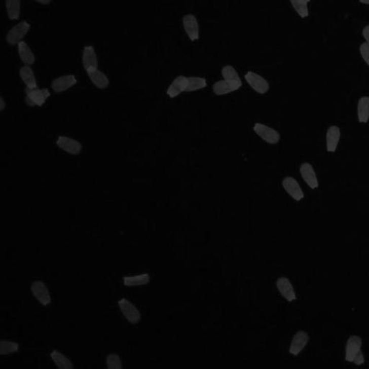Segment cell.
<instances>
[{"mask_svg":"<svg viewBox=\"0 0 369 369\" xmlns=\"http://www.w3.org/2000/svg\"><path fill=\"white\" fill-rule=\"evenodd\" d=\"M25 102L29 106H42L46 100L50 97V92L47 89L26 88Z\"/></svg>","mask_w":369,"mask_h":369,"instance_id":"cell-1","label":"cell"},{"mask_svg":"<svg viewBox=\"0 0 369 369\" xmlns=\"http://www.w3.org/2000/svg\"><path fill=\"white\" fill-rule=\"evenodd\" d=\"M118 304L121 312L130 323L133 324H137L141 320V313L134 304L125 298L119 300Z\"/></svg>","mask_w":369,"mask_h":369,"instance_id":"cell-2","label":"cell"},{"mask_svg":"<svg viewBox=\"0 0 369 369\" xmlns=\"http://www.w3.org/2000/svg\"><path fill=\"white\" fill-rule=\"evenodd\" d=\"M30 25L26 21L20 22L15 25L7 35V42L10 45H18L30 30Z\"/></svg>","mask_w":369,"mask_h":369,"instance_id":"cell-3","label":"cell"},{"mask_svg":"<svg viewBox=\"0 0 369 369\" xmlns=\"http://www.w3.org/2000/svg\"><path fill=\"white\" fill-rule=\"evenodd\" d=\"M253 129L254 132L259 135L260 137L271 144L278 143L281 138V136L278 131L261 123L254 124Z\"/></svg>","mask_w":369,"mask_h":369,"instance_id":"cell-4","label":"cell"},{"mask_svg":"<svg viewBox=\"0 0 369 369\" xmlns=\"http://www.w3.org/2000/svg\"><path fill=\"white\" fill-rule=\"evenodd\" d=\"M362 340L357 336L349 338L346 348V360L353 363L358 356L363 354L361 351Z\"/></svg>","mask_w":369,"mask_h":369,"instance_id":"cell-5","label":"cell"},{"mask_svg":"<svg viewBox=\"0 0 369 369\" xmlns=\"http://www.w3.org/2000/svg\"><path fill=\"white\" fill-rule=\"evenodd\" d=\"M30 290L32 295L42 305H49L51 302L50 293L45 283L40 280L32 282L30 286Z\"/></svg>","mask_w":369,"mask_h":369,"instance_id":"cell-6","label":"cell"},{"mask_svg":"<svg viewBox=\"0 0 369 369\" xmlns=\"http://www.w3.org/2000/svg\"><path fill=\"white\" fill-rule=\"evenodd\" d=\"M56 144L61 150L70 155H78L83 150V145L81 143L74 138L67 136H59L56 141Z\"/></svg>","mask_w":369,"mask_h":369,"instance_id":"cell-7","label":"cell"},{"mask_svg":"<svg viewBox=\"0 0 369 369\" xmlns=\"http://www.w3.org/2000/svg\"><path fill=\"white\" fill-rule=\"evenodd\" d=\"M245 78L254 91L259 92L260 94H265L269 90V84L267 80H265L261 75L252 72V71H248L245 75Z\"/></svg>","mask_w":369,"mask_h":369,"instance_id":"cell-8","label":"cell"},{"mask_svg":"<svg viewBox=\"0 0 369 369\" xmlns=\"http://www.w3.org/2000/svg\"><path fill=\"white\" fill-rule=\"evenodd\" d=\"M182 23L186 33L193 42L198 40L199 38V26L196 17L193 15H186L182 19Z\"/></svg>","mask_w":369,"mask_h":369,"instance_id":"cell-9","label":"cell"},{"mask_svg":"<svg viewBox=\"0 0 369 369\" xmlns=\"http://www.w3.org/2000/svg\"><path fill=\"white\" fill-rule=\"evenodd\" d=\"M282 184H283L285 191L296 201H301L305 196L300 184L293 177H285L282 182Z\"/></svg>","mask_w":369,"mask_h":369,"instance_id":"cell-10","label":"cell"},{"mask_svg":"<svg viewBox=\"0 0 369 369\" xmlns=\"http://www.w3.org/2000/svg\"><path fill=\"white\" fill-rule=\"evenodd\" d=\"M78 83L74 75H65L55 79L51 83V88L56 92H62L72 88Z\"/></svg>","mask_w":369,"mask_h":369,"instance_id":"cell-11","label":"cell"},{"mask_svg":"<svg viewBox=\"0 0 369 369\" xmlns=\"http://www.w3.org/2000/svg\"><path fill=\"white\" fill-rule=\"evenodd\" d=\"M300 172L304 180L312 189L318 188L319 182L313 167L308 162H305L300 167Z\"/></svg>","mask_w":369,"mask_h":369,"instance_id":"cell-12","label":"cell"},{"mask_svg":"<svg viewBox=\"0 0 369 369\" xmlns=\"http://www.w3.org/2000/svg\"><path fill=\"white\" fill-rule=\"evenodd\" d=\"M83 64L85 71L97 69V58L95 49L91 46H86L83 54Z\"/></svg>","mask_w":369,"mask_h":369,"instance_id":"cell-13","label":"cell"},{"mask_svg":"<svg viewBox=\"0 0 369 369\" xmlns=\"http://www.w3.org/2000/svg\"><path fill=\"white\" fill-rule=\"evenodd\" d=\"M309 336L304 331H300L295 335L292 340L291 346H290V353L292 355H297L303 351L309 342Z\"/></svg>","mask_w":369,"mask_h":369,"instance_id":"cell-14","label":"cell"},{"mask_svg":"<svg viewBox=\"0 0 369 369\" xmlns=\"http://www.w3.org/2000/svg\"><path fill=\"white\" fill-rule=\"evenodd\" d=\"M276 285L278 291L288 302H292L297 299L293 287L292 286L291 281L288 278H284V277L280 278L277 281Z\"/></svg>","mask_w":369,"mask_h":369,"instance_id":"cell-15","label":"cell"},{"mask_svg":"<svg viewBox=\"0 0 369 369\" xmlns=\"http://www.w3.org/2000/svg\"><path fill=\"white\" fill-rule=\"evenodd\" d=\"M340 138H341V131L339 128L336 126H330L326 134V143L328 152L334 153L336 151Z\"/></svg>","mask_w":369,"mask_h":369,"instance_id":"cell-16","label":"cell"},{"mask_svg":"<svg viewBox=\"0 0 369 369\" xmlns=\"http://www.w3.org/2000/svg\"><path fill=\"white\" fill-rule=\"evenodd\" d=\"M242 86L241 84L232 83L227 80H220L213 85V92L217 95H226L230 92L236 91Z\"/></svg>","mask_w":369,"mask_h":369,"instance_id":"cell-17","label":"cell"},{"mask_svg":"<svg viewBox=\"0 0 369 369\" xmlns=\"http://www.w3.org/2000/svg\"><path fill=\"white\" fill-rule=\"evenodd\" d=\"M187 85L188 78L184 76L177 77L167 89V95L172 98L177 97L181 92L186 91Z\"/></svg>","mask_w":369,"mask_h":369,"instance_id":"cell-18","label":"cell"},{"mask_svg":"<svg viewBox=\"0 0 369 369\" xmlns=\"http://www.w3.org/2000/svg\"><path fill=\"white\" fill-rule=\"evenodd\" d=\"M89 78L91 80L92 84L97 87V88L103 89L107 88L109 85V80L107 78L106 75L100 71L98 69L91 70L88 71Z\"/></svg>","mask_w":369,"mask_h":369,"instance_id":"cell-19","label":"cell"},{"mask_svg":"<svg viewBox=\"0 0 369 369\" xmlns=\"http://www.w3.org/2000/svg\"><path fill=\"white\" fill-rule=\"evenodd\" d=\"M19 56L20 59L25 65L33 64L35 63V58L30 46L25 42H20L18 45Z\"/></svg>","mask_w":369,"mask_h":369,"instance_id":"cell-20","label":"cell"},{"mask_svg":"<svg viewBox=\"0 0 369 369\" xmlns=\"http://www.w3.org/2000/svg\"><path fill=\"white\" fill-rule=\"evenodd\" d=\"M20 76L27 88L33 89L38 88L36 79L32 68L28 65H25L20 70Z\"/></svg>","mask_w":369,"mask_h":369,"instance_id":"cell-21","label":"cell"},{"mask_svg":"<svg viewBox=\"0 0 369 369\" xmlns=\"http://www.w3.org/2000/svg\"><path fill=\"white\" fill-rule=\"evenodd\" d=\"M50 356L51 359L54 362L58 368L61 369H71L74 368L72 362L60 352L54 350V351L51 352Z\"/></svg>","mask_w":369,"mask_h":369,"instance_id":"cell-22","label":"cell"},{"mask_svg":"<svg viewBox=\"0 0 369 369\" xmlns=\"http://www.w3.org/2000/svg\"><path fill=\"white\" fill-rule=\"evenodd\" d=\"M150 281L148 273L136 275L133 276H126L124 278V284L126 286H137L147 284Z\"/></svg>","mask_w":369,"mask_h":369,"instance_id":"cell-23","label":"cell"},{"mask_svg":"<svg viewBox=\"0 0 369 369\" xmlns=\"http://www.w3.org/2000/svg\"><path fill=\"white\" fill-rule=\"evenodd\" d=\"M358 117L360 123L368 122L369 119V97H362L358 103Z\"/></svg>","mask_w":369,"mask_h":369,"instance_id":"cell-24","label":"cell"},{"mask_svg":"<svg viewBox=\"0 0 369 369\" xmlns=\"http://www.w3.org/2000/svg\"><path fill=\"white\" fill-rule=\"evenodd\" d=\"M6 8L8 17L10 20H18L20 18L21 11V1L20 0H6Z\"/></svg>","mask_w":369,"mask_h":369,"instance_id":"cell-25","label":"cell"},{"mask_svg":"<svg viewBox=\"0 0 369 369\" xmlns=\"http://www.w3.org/2000/svg\"><path fill=\"white\" fill-rule=\"evenodd\" d=\"M206 85H207V83L205 79L191 77V78H188V85L186 91H196L200 89L206 88Z\"/></svg>","mask_w":369,"mask_h":369,"instance_id":"cell-26","label":"cell"},{"mask_svg":"<svg viewBox=\"0 0 369 369\" xmlns=\"http://www.w3.org/2000/svg\"><path fill=\"white\" fill-rule=\"evenodd\" d=\"M222 76L225 78V80H227L229 82H232V83H237L242 85V80L239 76L238 73L237 72L235 68L233 66H225V67L222 69Z\"/></svg>","mask_w":369,"mask_h":369,"instance_id":"cell-27","label":"cell"},{"mask_svg":"<svg viewBox=\"0 0 369 369\" xmlns=\"http://www.w3.org/2000/svg\"><path fill=\"white\" fill-rule=\"evenodd\" d=\"M18 343L8 341H0V354L8 355L15 353L19 350Z\"/></svg>","mask_w":369,"mask_h":369,"instance_id":"cell-28","label":"cell"},{"mask_svg":"<svg viewBox=\"0 0 369 369\" xmlns=\"http://www.w3.org/2000/svg\"><path fill=\"white\" fill-rule=\"evenodd\" d=\"M293 9L302 18L309 16V8L307 6L308 3H305L302 0H290Z\"/></svg>","mask_w":369,"mask_h":369,"instance_id":"cell-29","label":"cell"},{"mask_svg":"<svg viewBox=\"0 0 369 369\" xmlns=\"http://www.w3.org/2000/svg\"><path fill=\"white\" fill-rule=\"evenodd\" d=\"M107 367L110 369H121L123 368L122 361L120 356L116 353L107 355L106 358Z\"/></svg>","mask_w":369,"mask_h":369,"instance_id":"cell-30","label":"cell"},{"mask_svg":"<svg viewBox=\"0 0 369 369\" xmlns=\"http://www.w3.org/2000/svg\"><path fill=\"white\" fill-rule=\"evenodd\" d=\"M360 53L363 60L369 66V45L367 43H363L360 45Z\"/></svg>","mask_w":369,"mask_h":369,"instance_id":"cell-31","label":"cell"},{"mask_svg":"<svg viewBox=\"0 0 369 369\" xmlns=\"http://www.w3.org/2000/svg\"><path fill=\"white\" fill-rule=\"evenodd\" d=\"M362 33H363V36L364 37L365 42H366L365 43H367V44L369 45V25H366V26L363 28Z\"/></svg>","mask_w":369,"mask_h":369,"instance_id":"cell-32","label":"cell"},{"mask_svg":"<svg viewBox=\"0 0 369 369\" xmlns=\"http://www.w3.org/2000/svg\"><path fill=\"white\" fill-rule=\"evenodd\" d=\"M5 107H6V103L5 102L4 99H3V97H1V98H0V110L3 111L5 110Z\"/></svg>","mask_w":369,"mask_h":369,"instance_id":"cell-33","label":"cell"},{"mask_svg":"<svg viewBox=\"0 0 369 369\" xmlns=\"http://www.w3.org/2000/svg\"><path fill=\"white\" fill-rule=\"evenodd\" d=\"M35 1L42 5H48L51 3V0H35Z\"/></svg>","mask_w":369,"mask_h":369,"instance_id":"cell-34","label":"cell"},{"mask_svg":"<svg viewBox=\"0 0 369 369\" xmlns=\"http://www.w3.org/2000/svg\"><path fill=\"white\" fill-rule=\"evenodd\" d=\"M360 3H363V4L369 5V0H360Z\"/></svg>","mask_w":369,"mask_h":369,"instance_id":"cell-35","label":"cell"},{"mask_svg":"<svg viewBox=\"0 0 369 369\" xmlns=\"http://www.w3.org/2000/svg\"><path fill=\"white\" fill-rule=\"evenodd\" d=\"M302 1L305 2V3H309L310 0H302Z\"/></svg>","mask_w":369,"mask_h":369,"instance_id":"cell-36","label":"cell"}]
</instances>
